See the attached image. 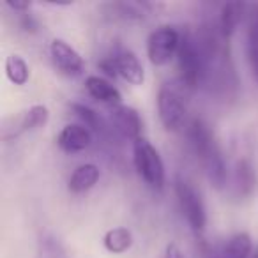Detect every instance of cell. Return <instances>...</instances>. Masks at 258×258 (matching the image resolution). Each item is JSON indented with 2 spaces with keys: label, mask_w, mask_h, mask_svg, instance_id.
I'll return each instance as SVG.
<instances>
[{
  "label": "cell",
  "mask_w": 258,
  "mask_h": 258,
  "mask_svg": "<svg viewBox=\"0 0 258 258\" xmlns=\"http://www.w3.org/2000/svg\"><path fill=\"white\" fill-rule=\"evenodd\" d=\"M101 179V170L96 163H83L76 166L68 179V189L73 195H82L90 191Z\"/></svg>",
  "instance_id": "16"
},
{
  "label": "cell",
  "mask_w": 258,
  "mask_h": 258,
  "mask_svg": "<svg viewBox=\"0 0 258 258\" xmlns=\"http://www.w3.org/2000/svg\"><path fill=\"white\" fill-rule=\"evenodd\" d=\"M85 90L92 99L99 101V103L106 104V106L113 108L122 104V94L110 80L103 78V76L90 75L85 78Z\"/></svg>",
  "instance_id": "14"
},
{
  "label": "cell",
  "mask_w": 258,
  "mask_h": 258,
  "mask_svg": "<svg viewBox=\"0 0 258 258\" xmlns=\"http://www.w3.org/2000/svg\"><path fill=\"white\" fill-rule=\"evenodd\" d=\"M182 41V32L173 25H161L147 37V57L156 68L166 66L177 58Z\"/></svg>",
  "instance_id": "8"
},
{
  "label": "cell",
  "mask_w": 258,
  "mask_h": 258,
  "mask_svg": "<svg viewBox=\"0 0 258 258\" xmlns=\"http://www.w3.org/2000/svg\"><path fill=\"white\" fill-rule=\"evenodd\" d=\"M186 137L211 186L216 187V189H225L228 186L230 173L214 129L205 120L195 117L189 118V122H187Z\"/></svg>",
  "instance_id": "2"
},
{
  "label": "cell",
  "mask_w": 258,
  "mask_h": 258,
  "mask_svg": "<svg viewBox=\"0 0 258 258\" xmlns=\"http://www.w3.org/2000/svg\"><path fill=\"white\" fill-rule=\"evenodd\" d=\"M50 57L53 66L58 69V73L71 78H78L85 73V60L82 53L75 46L68 43L66 39L55 37L50 43Z\"/></svg>",
  "instance_id": "10"
},
{
  "label": "cell",
  "mask_w": 258,
  "mask_h": 258,
  "mask_svg": "<svg viewBox=\"0 0 258 258\" xmlns=\"http://www.w3.org/2000/svg\"><path fill=\"white\" fill-rule=\"evenodd\" d=\"M205 258H221V253L219 249H209L205 251Z\"/></svg>",
  "instance_id": "25"
},
{
  "label": "cell",
  "mask_w": 258,
  "mask_h": 258,
  "mask_svg": "<svg viewBox=\"0 0 258 258\" xmlns=\"http://www.w3.org/2000/svg\"><path fill=\"white\" fill-rule=\"evenodd\" d=\"M247 11H249V4H244V2H226V4H223L221 9H219L218 22H216L219 32L226 39H232L237 27L242 23L244 18H247Z\"/></svg>",
  "instance_id": "15"
},
{
  "label": "cell",
  "mask_w": 258,
  "mask_h": 258,
  "mask_svg": "<svg viewBox=\"0 0 258 258\" xmlns=\"http://www.w3.org/2000/svg\"><path fill=\"white\" fill-rule=\"evenodd\" d=\"M6 6L11 11H15L16 15H23V13H29V9L32 8V2H25V0H6Z\"/></svg>",
  "instance_id": "22"
},
{
  "label": "cell",
  "mask_w": 258,
  "mask_h": 258,
  "mask_svg": "<svg viewBox=\"0 0 258 258\" xmlns=\"http://www.w3.org/2000/svg\"><path fill=\"white\" fill-rule=\"evenodd\" d=\"M4 69H6V76H8V80L13 83V85L23 87V85L29 83L30 68L22 55H18V53L9 55V57L6 58Z\"/></svg>",
  "instance_id": "20"
},
{
  "label": "cell",
  "mask_w": 258,
  "mask_h": 258,
  "mask_svg": "<svg viewBox=\"0 0 258 258\" xmlns=\"http://www.w3.org/2000/svg\"><path fill=\"white\" fill-rule=\"evenodd\" d=\"M230 189H232V197L237 200H247L256 189V172L251 163V159L240 158L235 161L233 170L230 173Z\"/></svg>",
  "instance_id": "11"
},
{
  "label": "cell",
  "mask_w": 258,
  "mask_h": 258,
  "mask_svg": "<svg viewBox=\"0 0 258 258\" xmlns=\"http://www.w3.org/2000/svg\"><path fill=\"white\" fill-rule=\"evenodd\" d=\"M251 258H258V247H254L253 254H251Z\"/></svg>",
  "instance_id": "26"
},
{
  "label": "cell",
  "mask_w": 258,
  "mask_h": 258,
  "mask_svg": "<svg viewBox=\"0 0 258 258\" xmlns=\"http://www.w3.org/2000/svg\"><path fill=\"white\" fill-rule=\"evenodd\" d=\"M247 58L253 75L258 78V4L249 6L247 11Z\"/></svg>",
  "instance_id": "19"
},
{
  "label": "cell",
  "mask_w": 258,
  "mask_h": 258,
  "mask_svg": "<svg viewBox=\"0 0 258 258\" xmlns=\"http://www.w3.org/2000/svg\"><path fill=\"white\" fill-rule=\"evenodd\" d=\"M135 244L133 232L125 226H113L103 235V247L111 254H122L129 251Z\"/></svg>",
  "instance_id": "17"
},
{
  "label": "cell",
  "mask_w": 258,
  "mask_h": 258,
  "mask_svg": "<svg viewBox=\"0 0 258 258\" xmlns=\"http://www.w3.org/2000/svg\"><path fill=\"white\" fill-rule=\"evenodd\" d=\"M221 258H251L253 254V240L247 232H237L219 249Z\"/></svg>",
  "instance_id": "18"
},
{
  "label": "cell",
  "mask_w": 258,
  "mask_h": 258,
  "mask_svg": "<svg viewBox=\"0 0 258 258\" xmlns=\"http://www.w3.org/2000/svg\"><path fill=\"white\" fill-rule=\"evenodd\" d=\"M36 258H68L60 240L51 233H43L37 240Z\"/></svg>",
  "instance_id": "21"
},
{
  "label": "cell",
  "mask_w": 258,
  "mask_h": 258,
  "mask_svg": "<svg viewBox=\"0 0 258 258\" xmlns=\"http://www.w3.org/2000/svg\"><path fill=\"white\" fill-rule=\"evenodd\" d=\"M18 16H20V27H22L25 32H36L37 22L30 13H23V15H18Z\"/></svg>",
  "instance_id": "23"
},
{
  "label": "cell",
  "mask_w": 258,
  "mask_h": 258,
  "mask_svg": "<svg viewBox=\"0 0 258 258\" xmlns=\"http://www.w3.org/2000/svg\"><path fill=\"white\" fill-rule=\"evenodd\" d=\"M156 104H158L159 122L166 131L177 133L187 125L189 122L187 120V106L179 90L170 85H161L158 90Z\"/></svg>",
  "instance_id": "7"
},
{
  "label": "cell",
  "mask_w": 258,
  "mask_h": 258,
  "mask_svg": "<svg viewBox=\"0 0 258 258\" xmlns=\"http://www.w3.org/2000/svg\"><path fill=\"white\" fill-rule=\"evenodd\" d=\"M94 140V133L89 127L80 122V124H66L64 127L58 131L57 142L58 149L66 154H78L83 152L85 149H89L92 145Z\"/></svg>",
  "instance_id": "13"
},
{
  "label": "cell",
  "mask_w": 258,
  "mask_h": 258,
  "mask_svg": "<svg viewBox=\"0 0 258 258\" xmlns=\"http://www.w3.org/2000/svg\"><path fill=\"white\" fill-rule=\"evenodd\" d=\"M161 258H184L182 251H180V247L177 246L175 242H170L166 244L165 251H163V256Z\"/></svg>",
  "instance_id": "24"
},
{
  "label": "cell",
  "mask_w": 258,
  "mask_h": 258,
  "mask_svg": "<svg viewBox=\"0 0 258 258\" xmlns=\"http://www.w3.org/2000/svg\"><path fill=\"white\" fill-rule=\"evenodd\" d=\"M195 39L198 43L204 62V82L202 87L218 96H230L235 92L237 73L230 51V39L219 32L216 22H209L195 30Z\"/></svg>",
  "instance_id": "1"
},
{
  "label": "cell",
  "mask_w": 258,
  "mask_h": 258,
  "mask_svg": "<svg viewBox=\"0 0 258 258\" xmlns=\"http://www.w3.org/2000/svg\"><path fill=\"white\" fill-rule=\"evenodd\" d=\"M173 193L184 219L197 235H202L207 226V211L200 191L187 179L177 175L173 179Z\"/></svg>",
  "instance_id": "4"
},
{
  "label": "cell",
  "mask_w": 258,
  "mask_h": 258,
  "mask_svg": "<svg viewBox=\"0 0 258 258\" xmlns=\"http://www.w3.org/2000/svg\"><path fill=\"white\" fill-rule=\"evenodd\" d=\"M133 165L140 179L152 189H163L166 184V170L159 151L142 137L133 144Z\"/></svg>",
  "instance_id": "3"
},
{
  "label": "cell",
  "mask_w": 258,
  "mask_h": 258,
  "mask_svg": "<svg viewBox=\"0 0 258 258\" xmlns=\"http://www.w3.org/2000/svg\"><path fill=\"white\" fill-rule=\"evenodd\" d=\"M99 69L110 78H122L129 85L140 87L145 82V69L142 66L140 58L137 57L135 51L129 48L117 46L113 53L104 57L99 62Z\"/></svg>",
  "instance_id": "5"
},
{
  "label": "cell",
  "mask_w": 258,
  "mask_h": 258,
  "mask_svg": "<svg viewBox=\"0 0 258 258\" xmlns=\"http://www.w3.org/2000/svg\"><path fill=\"white\" fill-rule=\"evenodd\" d=\"M108 122L122 140H129L135 144L144 137V120L137 108L129 104H118V106L110 108Z\"/></svg>",
  "instance_id": "9"
},
{
  "label": "cell",
  "mask_w": 258,
  "mask_h": 258,
  "mask_svg": "<svg viewBox=\"0 0 258 258\" xmlns=\"http://www.w3.org/2000/svg\"><path fill=\"white\" fill-rule=\"evenodd\" d=\"M50 122V110L46 104H32L20 117L13 118L11 127H4V138H16L23 133L37 131Z\"/></svg>",
  "instance_id": "12"
},
{
  "label": "cell",
  "mask_w": 258,
  "mask_h": 258,
  "mask_svg": "<svg viewBox=\"0 0 258 258\" xmlns=\"http://www.w3.org/2000/svg\"><path fill=\"white\" fill-rule=\"evenodd\" d=\"M177 71L179 80L186 89H198L204 82V62L195 34L186 30L182 32L179 53H177Z\"/></svg>",
  "instance_id": "6"
}]
</instances>
